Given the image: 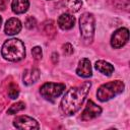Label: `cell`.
Returning <instances> with one entry per match:
<instances>
[{
	"mask_svg": "<svg viewBox=\"0 0 130 130\" xmlns=\"http://www.w3.org/2000/svg\"><path fill=\"white\" fill-rule=\"evenodd\" d=\"M65 90V85L63 83H54V82H47L44 83L40 87V93L41 95L49 101V102H55V100L62 94V92Z\"/></svg>",
	"mask_w": 130,
	"mask_h": 130,
	"instance_id": "cell-5",
	"label": "cell"
},
{
	"mask_svg": "<svg viewBox=\"0 0 130 130\" xmlns=\"http://www.w3.org/2000/svg\"><path fill=\"white\" fill-rule=\"evenodd\" d=\"M101 113H102V108L89 100V101H87L86 106H85L83 112L81 113V120L82 121L92 120V119L96 118L98 116H100Z\"/></svg>",
	"mask_w": 130,
	"mask_h": 130,
	"instance_id": "cell-8",
	"label": "cell"
},
{
	"mask_svg": "<svg viewBox=\"0 0 130 130\" xmlns=\"http://www.w3.org/2000/svg\"><path fill=\"white\" fill-rule=\"evenodd\" d=\"M81 6H82L81 0H68V2H67V7L71 12L79 11Z\"/></svg>",
	"mask_w": 130,
	"mask_h": 130,
	"instance_id": "cell-16",
	"label": "cell"
},
{
	"mask_svg": "<svg viewBox=\"0 0 130 130\" xmlns=\"http://www.w3.org/2000/svg\"><path fill=\"white\" fill-rule=\"evenodd\" d=\"M76 74L83 78H88L92 75L90 61L87 58H82L78 62V66L76 68Z\"/></svg>",
	"mask_w": 130,
	"mask_h": 130,
	"instance_id": "cell-9",
	"label": "cell"
},
{
	"mask_svg": "<svg viewBox=\"0 0 130 130\" xmlns=\"http://www.w3.org/2000/svg\"><path fill=\"white\" fill-rule=\"evenodd\" d=\"M94 67L98 71H100L101 73H103L104 75H107V76H111L112 73L114 72V66L111 63L104 61V60L96 61Z\"/></svg>",
	"mask_w": 130,
	"mask_h": 130,
	"instance_id": "cell-14",
	"label": "cell"
},
{
	"mask_svg": "<svg viewBox=\"0 0 130 130\" xmlns=\"http://www.w3.org/2000/svg\"><path fill=\"white\" fill-rule=\"evenodd\" d=\"M94 16L92 13L84 12L79 18V28L80 36L83 44L89 45L92 43L94 36Z\"/></svg>",
	"mask_w": 130,
	"mask_h": 130,
	"instance_id": "cell-3",
	"label": "cell"
},
{
	"mask_svg": "<svg viewBox=\"0 0 130 130\" xmlns=\"http://www.w3.org/2000/svg\"><path fill=\"white\" fill-rule=\"evenodd\" d=\"M52 60H53V63H57L58 62V54L57 53H53L52 54Z\"/></svg>",
	"mask_w": 130,
	"mask_h": 130,
	"instance_id": "cell-23",
	"label": "cell"
},
{
	"mask_svg": "<svg viewBox=\"0 0 130 130\" xmlns=\"http://www.w3.org/2000/svg\"><path fill=\"white\" fill-rule=\"evenodd\" d=\"M125 84L122 80H114V81H110L107 83L102 84L98 91H96V96L99 99V101L101 102H107L113 98H115L116 95L122 93V91L124 90Z\"/></svg>",
	"mask_w": 130,
	"mask_h": 130,
	"instance_id": "cell-4",
	"label": "cell"
},
{
	"mask_svg": "<svg viewBox=\"0 0 130 130\" xmlns=\"http://www.w3.org/2000/svg\"><path fill=\"white\" fill-rule=\"evenodd\" d=\"M63 53L65 54V55H71V54H73V52H74V49H73V46L71 45V44H69V43H66L65 45H63Z\"/></svg>",
	"mask_w": 130,
	"mask_h": 130,
	"instance_id": "cell-21",
	"label": "cell"
},
{
	"mask_svg": "<svg viewBox=\"0 0 130 130\" xmlns=\"http://www.w3.org/2000/svg\"><path fill=\"white\" fill-rule=\"evenodd\" d=\"M1 23H2V18H1V16H0V25H1Z\"/></svg>",
	"mask_w": 130,
	"mask_h": 130,
	"instance_id": "cell-24",
	"label": "cell"
},
{
	"mask_svg": "<svg viewBox=\"0 0 130 130\" xmlns=\"http://www.w3.org/2000/svg\"><path fill=\"white\" fill-rule=\"evenodd\" d=\"M1 54L5 60L11 62H17L25 57L24 44L18 39L7 40L1 49Z\"/></svg>",
	"mask_w": 130,
	"mask_h": 130,
	"instance_id": "cell-2",
	"label": "cell"
},
{
	"mask_svg": "<svg viewBox=\"0 0 130 130\" xmlns=\"http://www.w3.org/2000/svg\"><path fill=\"white\" fill-rule=\"evenodd\" d=\"M129 40V30L125 27L118 28L111 37V46L114 49H120Z\"/></svg>",
	"mask_w": 130,
	"mask_h": 130,
	"instance_id": "cell-6",
	"label": "cell"
},
{
	"mask_svg": "<svg viewBox=\"0 0 130 130\" xmlns=\"http://www.w3.org/2000/svg\"><path fill=\"white\" fill-rule=\"evenodd\" d=\"M18 95H19V88H18V86L16 84H14V83L10 84L9 87H8V96L10 99L14 100Z\"/></svg>",
	"mask_w": 130,
	"mask_h": 130,
	"instance_id": "cell-18",
	"label": "cell"
},
{
	"mask_svg": "<svg viewBox=\"0 0 130 130\" xmlns=\"http://www.w3.org/2000/svg\"><path fill=\"white\" fill-rule=\"evenodd\" d=\"M37 24V21H36V18L32 17V16H28L26 19H25V26L28 28V29H31L36 26Z\"/></svg>",
	"mask_w": 130,
	"mask_h": 130,
	"instance_id": "cell-20",
	"label": "cell"
},
{
	"mask_svg": "<svg viewBox=\"0 0 130 130\" xmlns=\"http://www.w3.org/2000/svg\"><path fill=\"white\" fill-rule=\"evenodd\" d=\"M28 7H29L28 0H12L11 2L12 11L16 14H22L26 12Z\"/></svg>",
	"mask_w": 130,
	"mask_h": 130,
	"instance_id": "cell-13",
	"label": "cell"
},
{
	"mask_svg": "<svg viewBox=\"0 0 130 130\" xmlns=\"http://www.w3.org/2000/svg\"><path fill=\"white\" fill-rule=\"evenodd\" d=\"M91 83L90 81H85L81 85L71 87L64 94L60 103V111L64 116H71L75 114L83 104Z\"/></svg>",
	"mask_w": 130,
	"mask_h": 130,
	"instance_id": "cell-1",
	"label": "cell"
},
{
	"mask_svg": "<svg viewBox=\"0 0 130 130\" xmlns=\"http://www.w3.org/2000/svg\"><path fill=\"white\" fill-rule=\"evenodd\" d=\"M21 22L18 18H15V17H12V18H9L6 23H5V27H4V30H5V34L8 35V36H13V35H17L20 30H21Z\"/></svg>",
	"mask_w": 130,
	"mask_h": 130,
	"instance_id": "cell-10",
	"label": "cell"
},
{
	"mask_svg": "<svg viewBox=\"0 0 130 130\" xmlns=\"http://www.w3.org/2000/svg\"><path fill=\"white\" fill-rule=\"evenodd\" d=\"M31 55L34 57L35 60H41L42 57H43V52H42V48L37 46V47H34L31 49Z\"/></svg>",
	"mask_w": 130,
	"mask_h": 130,
	"instance_id": "cell-19",
	"label": "cell"
},
{
	"mask_svg": "<svg viewBox=\"0 0 130 130\" xmlns=\"http://www.w3.org/2000/svg\"><path fill=\"white\" fill-rule=\"evenodd\" d=\"M13 125L17 129H28V130H34V129H39L40 125L37 122V120L32 119L29 116H18L13 120Z\"/></svg>",
	"mask_w": 130,
	"mask_h": 130,
	"instance_id": "cell-7",
	"label": "cell"
},
{
	"mask_svg": "<svg viewBox=\"0 0 130 130\" xmlns=\"http://www.w3.org/2000/svg\"><path fill=\"white\" fill-rule=\"evenodd\" d=\"M58 25L61 29L63 30H67L70 29L74 26L75 23V18L74 16H72L71 14L68 13H62L59 17H58Z\"/></svg>",
	"mask_w": 130,
	"mask_h": 130,
	"instance_id": "cell-12",
	"label": "cell"
},
{
	"mask_svg": "<svg viewBox=\"0 0 130 130\" xmlns=\"http://www.w3.org/2000/svg\"><path fill=\"white\" fill-rule=\"evenodd\" d=\"M40 70L38 68H29L24 70L22 75V81L25 85H31L40 78Z\"/></svg>",
	"mask_w": 130,
	"mask_h": 130,
	"instance_id": "cell-11",
	"label": "cell"
},
{
	"mask_svg": "<svg viewBox=\"0 0 130 130\" xmlns=\"http://www.w3.org/2000/svg\"><path fill=\"white\" fill-rule=\"evenodd\" d=\"M43 30L45 32V35L50 38V39H53L57 31H56V26H55V23L53 20H47L43 23Z\"/></svg>",
	"mask_w": 130,
	"mask_h": 130,
	"instance_id": "cell-15",
	"label": "cell"
},
{
	"mask_svg": "<svg viewBox=\"0 0 130 130\" xmlns=\"http://www.w3.org/2000/svg\"><path fill=\"white\" fill-rule=\"evenodd\" d=\"M24 108H25V104H24L23 102H17V103H15V104H13V105L8 109L7 113H8L9 115H13V114H16V113H18V112L24 110Z\"/></svg>",
	"mask_w": 130,
	"mask_h": 130,
	"instance_id": "cell-17",
	"label": "cell"
},
{
	"mask_svg": "<svg viewBox=\"0 0 130 130\" xmlns=\"http://www.w3.org/2000/svg\"><path fill=\"white\" fill-rule=\"evenodd\" d=\"M6 2L7 0H0V10H4L5 7H6Z\"/></svg>",
	"mask_w": 130,
	"mask_h": 130,
	"instance_id": "cell-22",
	"label": "cell"
}]
</instances>
